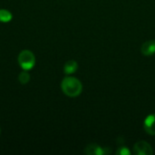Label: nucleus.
Instances as JSON below:
<instances>
[{
	"instance_id": "1a4fd4ad",
	"label": "nucleus",
	"mask_w": 155,
	"mask_h": 155,
	"mask_svg": "<svg viewBox=\"0 0 155 155\" xmlns=\"http://www.w3.org/2000/svg\"><path fill=\"white\" fill-rule=\"evenodd\" d=\"M18 81L22 84H26L30 81V75H29V74L25 70H24V72H22V73L19 74V75H18Z\"/></svg>"
},
{
	"instance_id": "39448f33",
	"label": "nucleus",
	"mask_w": 155,
	"mask_h": 155,
	"mask_svg": "<svg viewBox=\"0 0 155 155\" xmlns=\"http://www.w3.org/2000/svg\"><path fill=\"white\" fill-rule=\"evenodd\" d=\"M143 127L148 134L155 135V114H150L145 118Z\"/></svg>"
},
{
	"instance_id": "0eeeda50",
	"label": "nucleus",
	"mask_w": 155,
	"mask_h": 155,
	"mask_svg": "<svg viewBox=\"0 0 155 155\" xmlns=\"http://www.w3.org/2000/svg\"><path fill=\"white\" fill-rule=\"evenodd\" d=\"M78 69V64L74 60H69L65 63L64 66V72L66 74H72L75 73Z\"/></svg>"
},
{
	"instance_id": "7ed1b4c3",
	"label": "nucleus",
	"mask_w": 155,
	"mask_h": 155,
	"mask_svg": "<svg viewBox=\"0 0 155 155\" xmlns=\"http://www.w3.org/2000/svg\"><path fill=\"white\" fill-rule=\"evenodd\" d=\"M134 153L136 155H152L153 150L145 141H139L134 146Z\"/></svg>"
},
{
	"instance_id": "6e6552de",
	"label": "nucleus",
	"mask_w": 155,
	"mask_h": 155,
	"mask_svg": "<svg viewBox=\"0 0 155 155\" xmlns=\"http://www.w3.org/2000/svg\"><path fill=\"white\" fill-rule=\"evenodd\" d=\"M12 14L6 9H0V22L7 23L12 20Z\"/></svg>"
},
{
	"instance_id": "423d86ee",
	"label": "nucleus",
	"mask_w": 155,
	"mask_h": 155,
	"mask_svg": "<svg viewBox=\"0 0 155 155\" xmlns=\"http://www.w3.org/2000/svg\"><path fill=\"white\" fill-rule=\"evenodd\" d=\"M141 52L145 56H151L155 54V40L145 42L141 47Z\"/></svg>"
},
{
	"instance_id": "f03ea898",
	"label": "nucleus",
	"mask_w": 155,
	"mask_h": 155,
	"mask_svg": "<svg viewBox=\"0 0 155 155\" xmlns=\"http://www.w3.org/2000/svg\"><path fill=\"white\" fill-rule=\"evenodd\" d=\"M18 64L25 71L31 70L35 64V56L29 50H23L18 55Z\"/></svg>"
},
{
	"instance_id": "20e7f679",
	"label": "nucleus",
	"mask_w": 155,
	"mask_h": 155,
	"mask_svg": "<svg viewBox=\"0 0 155 155\" xmlns=\"http://www.w3.org/2000/svg\"><path fill=\"white\" fill-rule=\"evenodd\" d=\"M84 152L87 155H104L110 153V151L107 148H103L95 143L87 145Z\"/></svg>"
},
{
	"instance_id": "9d476101",
	"label": "nucleus",
	"mask_w": 155,
	"mask_h": 155,
	"mask_svg": "<svg viewBox=\"0 0 155 155\" xmlns=\"http://www.w3.org/2000/svg\"><path fill=\"white\" fill-rule=\"evenodd\" d=\"M116 154L118 155H130L131 152L127 147H120L116 151Z\"/></svg>"
},
{
	"instance_id": "9b49d317",
	"label": "nucleus",
	"mask_w": 155,
	"mask_h": 155,
	"mask_svg": "<svg viewBox=\"0 0 155 155\" xmlns=\"http://www.w3.org/2000/svg\"><path fill=\"white\" fill-rule=\"evenodd\" d=\"M0 134H1V129H0Z\"/></svg>"
},
{
	"instance_id": "f257e3e1",
	"label": "nucleus",
	"mask_w": 155,
	"mask_h": 155,
	"mask_svg": "<svg viewBox=\"0 0 155 155\" xmlns=\"http://www.w3.org/2000/svg\"><path fill=\"white\" fill-rule=\"evenodd\" d=\"M61 87L64 94L69 97L78 96L83 90V85L81 82L78 79L71 76H67L63 79Z\"/></svg>"
}]
</instances>
